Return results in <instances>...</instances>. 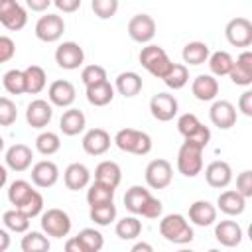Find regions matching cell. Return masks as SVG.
Masks as SVG:
<instances>
[{
	"instance_id": "obj_1",
	"label": "cell",
	"mask_w": 252,
	"mask_h": 252,
	"mask_svg": "<svg viewBox=\"0 0 252 252\" xmlns=\"http://www.w3.org/2000/svg\"><path fill=\"white\" fill-rule=\"evenodd\" d=\"M159 234L173 244H189L195 238L193 226L179 213H169L159 220Z\"/></svg>"
},
{
	"instance_id": "obj_2",
	"label": "cell",
	"mask_w": 252,
	"mask_h": 252,
	"mask_svg": "<svg viewBox=\"0 0 252 252\" xmlns=\"http://www.w3.org/2000/svg\"><path fill=\"white\" fill-rule=\"evenodd\" d=\"M116 148L120 152L126 154H134V156H146L152 152V138L148 132L136 130V128H122L114 134Z\"/></svg>"
},
{
	"instance_id": "obj_3",
	"label": "cell",
	"mask_w": 252,
	"mask_h": 252,
	"mask_svg": "<svg viewBox=\"0 0 252 252\" xmlns=\"http://www.w3.org/2000/svg\"><path fill=\"white\" fill-rule=\"evenodd\" d=\"M138 59H140V65H142L150 75H154L156 79H163V77L169 73L171 65H173V61L167 57L165 49L159 47V45H154V43L144 45V47L140 49Z\"/></svg>"
},
{
	"instance_id": "obj_4",
	"label": "cell",
	"mask_w": 252,
	"mask_h": 252,
	"mask_svg": "<svg viewBox=\"0 0 252 252\" xmlns=\"http://www.w3.org/2000/svg\"><path fill=\"white\" fill-rule=\"evenodd\" d=\"M201 169H203V148L185 140L177 152V171L183 177H197Z\"/></svg>"
},
{
	"instance_id": "obj_5",
	"label": "cell",
	"mask_w": 252,
	"mask_h": 252,
	"mask_svg": "<svg viewBox=\"0 0 252 252\" xmlns=\"http://www.w3.org/2000/svg\"><path fill=\"white\" fill-rule=\"evenodd\" d=\"M39 224H41V232H43L45 236H53V238H63V236H67V234L71 232V226H73L71 217H69L63 209H57V207L43 211Z\"/></svg>"
},
{
	"instance_id": "obj_6",
	"label": "cell",
	"mask_w": 252,
	"mask_h": 252,
	"mask_svg": "<svg viewBox=\"0 0 252 252\" xmlns=\"http://www.w3.org/2000/svg\"><path fill=\"white\" fill-rule=\"evenodd\" d=\"M65 32V22L59 14H43L39 16V20L35 22V28H33V33L39 41L43 43H55L61 39Z\"/></svg>"
},
{
	"instance_id": "obj_7",
	"label": "cell",
	"mask_w": 252,
	"mask_h": 252,
	"mask_svg": "<svg viewBox=\"0 0 252 252\" xmlns=\"http://www.w3.org/2000/svg\"><path fill=\"white\" fill-rule=\"evenodd\" d=\"M144 179H146V183H148L150 189H165L171 183V179H173V167L163 158L152 159L146 165Z\"/></svg>"
},
{
	"instance_id": "obj_8",
	"label": "cell",
	"mask_w": 252,
	"mask_h": 252,
	"mask_svg": "<svg viewBox=\"0 0 252 252\" xmlns=\"http://www.w3.org/2000/svg\"><path fill=\"white\" fill-rule=\"evenodd\" d=\"M0 24L10 30L18 32L28 24V12L18 0H0Z\"/></svg>"
},
{
	"instance_id": "obj_9",
	"label": "cell",
	"mask_w": 252,
	"mask_h": 252,
	"mask_svg": "<svg viewBox=\"0 0 252 252\" xmlns=\"http://www.w3.org/2000/svg\"><path fill=\"white\" fill-rule=\"evenodd\" d=\"M224 37L234 47H248L252 43V22L248 18H232L224 26Z\"/></svg>"
},
{
	"instance_id": "obj_10",
	"label": "cell",
	"mask_w": 252,
	"mask_h": 252,
	"mask_svg": "<svg viewBox=\"0 0 252 252\" xmlns=\"http://www.w3.org/2000/svg\"><path fill=\"white\" fill-rule=\"evenodd\" d=\"M55 63L65 71H75L85 63V51L77 41H63L55 49Z\"/></svg>"
},
{
	"instance_id": "obj_11",
	"label": "cell",
	"mask_w": 252,
	"mask_h": 252,
	"mask_svg": "<svg viewBox=\"0 0 252 252\" xmlns=\"http://www.w3.org/2000/svg\"><path fill=\"white\" fill-rule=\"evenodd\" d=\"M128 35L136 43L148 45L156 35V22L150 14H136L128 22Z\"/></svg>"
},
{
	"instance_id": "obj_12",
	"label": "cell",
	"mask_w": 252,
	"mask_h": 252,
	"mask_svg": "<svg viewBox=\"0 0 252 252\" xmlns=\"http://www.w3.org/2000/svg\"><path fill=\"white\" fill-rule=\"evenodd\" d=\"M179 102L169 93H158L150 98V112L158 122H169L177 116Z\"/></svg>"
},
{
	"instance_id": "obj_13",
	"label": "cell",
	"mask_w": 252,
	"mask_h": 252,
	"mask_svg": "<svg viewBox=\"0 0 252 252\" xmlns=\"http://www.w3.org/2000/svg\"><path fill=\"white\" fill-rule=\"evenodd\" d=\"M77 98V91L75 85L67 79H57L49 85L47 89V102L51 106H59V108H71V104Z\"/></svg>"
},
{
	"instance_id": "obj_14",
	"label": "cell",
	"mask_w": 252,
	"mask_h": 252,
	"mask_svg": "<svg viewBox=\"0 0 252 252\" xmlns=\"http://www.w3.org/2000/svg\"><path fill=\"white\" fill-rule=\"evenodd\" d=\"M209 118L219 130H230L236 124V106L230 100H213L209 108Z\"/></svg>"
},
{
	"instance_id": "obj_15",
	"label": "cell",
	"mask_w": 252,
	"mask_h": 252,
	"mask_svg": "<svg viewBox=\"0 0 252 252\" xmlns=\"http://www.w3.org/2000/svg\"><path fill=\"white\" fill-rule=\"evenodd\" d=\"M51 118H53V106L45 98H33L26 106V122L35 130L45 128L51 122Z\"/></svg>"
},
{
	"instance_id": "obj_16",
	"label": "cell",
	"mask_w": 252,
	"mask_h": 252,
	"mask_svg": "<svg viewBox=\"0 0 252 252\" xmlns=\"http://www.w3.org/2000/svg\"><path fill=\"white\" fill-rule=\"evenodd\" d=\"M32 183L39 189H47V187H53L59 179V167L55 161L51 159H41V161H35L32 165Z\"/></svg>"
},
{
	"instance_id": "obj_17",
	"label": "cell",
	"mask_w": 252,
	"mask_h": 252,
	"mask_svg": "<svg viewBox=\"0 0 252 252\" xmlns=\"http://www.w3.org/2000/svg\"><path fill=\"white\" fill-rule=\"evenodd\" d=\"M4 161H6V167L12 169V171H26L32 167V161H33V152L30 146L26 144H14L6 150V156H4Z\"/></svg>"
},
{
	"instance_id": "obj_18",
	"label": "cell",
	"mask_w": 252,
	"mask_h": 252,
	"mask_svg": "<svg viewBox=\"0 0 252 252\" xmlns=\"http://www.w3.org/2000/svg\"><path fill=\"white\" fill-rule=\"evenodd\" d=\"M205 181L215 189H224L232 181V167L224 159H215L205 167Z\"/></svg>"
},
{
	"instance_id": "obj_19",
	"label": "cell",
	"mask_w": 252,
	"mask_h": 252,
	"mask_svg": "<svg viewBox=\"0 0 252 252\" xmlns=\"http://www.w3.org/2000/svg\"><path fill=\"white\" fill-rule=\"evenodd\" d=\"M110 134L104 128H91L83 136V150L89 156H102L110 148Z\"/></svg>"
},
{
	"instance_id": "obj_20",
	"label": "cell",
	"mask_w": 252,
	"mask_h": 252,
	"mask_svg": "<svg viewBox=\"0 0 252 252\" xmlns=\"http://www.w3.org/2000/svg\"><path fill=\"white\" fill-rule=\"evenodd\" d=\"M228 77L238 87H250L252 85V51L244 49L236 57V61L232 63V69H230Z\"/></svg>"
},
{
	"instance_id": "obj_21",
	"label": "cell",
	"mask_w": 252,
	"mask_h": 252,
	"mask_svg": "<svg viewBox=\"0 0 252 252\" xmlns=\"http://www.w3.org/2000/svg\"><path fill=\"white\" fill-rule=\"evenodd\" d=\"M63 183L67 189L71 191H79V189H85L91 185V171L85 163H79V161H73L65 167L63 171Z\"/></svg>"
},
{
	"instance_id": "obj_22",
	"label": "cell",
	"mask_w": 252,
	"mask_h": 252,
	"mask_svg": "<svg viewBox=\"0 0 252 252\" xmlns=\"http://www.w3.org/2000/svg\"><path fill=\"white\" fill-rule=\"evenodd\" d=\"M242 226L236 220H219L215 224V238L226 248H234L242 242Z\"/></svg>"
},
{
	"instance_id": "obj_23",
	"label": "cell",
	"mask_w": 252,
	"mask_h": 252,
	"mask_svg": "<svg viewBox=\"0 0 252 252\" xmlns=\"http://www.w3.org/2000/svg\"><path fill=\"white\" fill-rule=\"evenodd\" d=\"M189 220L195 226H211L217 222V207L205 199L193 201L189 205Z\"/></svg>"
},
{
	"instance_id": "obj_24",
	"label": "cell",
	"mask_w": 252,
	"mask_h": 252,
	"mask_svg": "<svg viewBox=\"0 0 252 252\" xmlns=\"http://www.w3.org/2000/svg\"><path fill=\"white\" fill-rule=\"evenodd\" d=\"M191 93L197 100L201 102H209V100H217L219 94V81L213 75H197L191 83Z\"/></svg>"
},
{
	"instance_id": "obj_25",
	"label": "cell",
	"mask_w": 252,
	"mask_h": 252,
	"mask_svg": "<svg viewBox=\"0 0 252 252\" xmlns=\"http://www.w3.org/2000/svg\"><path fill=\"white\" fill-rule=\"evenodd\" d=\"M85 126H87V116H85V112L83 110H79V108H67L63 114H61V118H59V130L65 134V136H77V134H81L83 130H85Z\"/></svg>"
},
{
	"instance_id": "obj_26",
	"label": "cell",
	"mask_w": 252,
	"mask_h": 252,
	"mask_svg": "<svg viewBox=\"0 0 252 252\" xmlns=\"http://www.w3.org/2000/svg\"><path fill=\"white\" fill-rule=\"evenodd\" d=\"M217 209H219L220 213L228 215V217H238V215H242L244 209H246V199H244L240 193H236L234 189H226V191H222V193L219 195V199H217Z\"/></svg>"
},
{
	"instance_id": "obj_27",
	"label": "cell",
	"mask_w": 252,
	"mask_h": 252,
	"mask_svg": "<svg viewBox=\"0 0 252 252\" xmlns=\"http://www.w3.org/2000/svg\"><path fill=\"white\" fill-rule=\"evenodd\" d=\"M114 91L118 93V94H122V96H126V98H132V96H136L140 91H142V87H144V81H142V77L136 73V71H122L118 77H116V81H114Z\"/></svg>"
},
{
	"instance_id": "obj_28",
	"label": "cell",
	"mask_w": 252,
	"mask_h": 252,
	"mask_svg": "<svg viewBox=\"0 0 252 252\" xmlns=\"http://www.w3.org/2000/svg\"><path fill=\"white\" fill-rule=\"evenodd\" d=\"M94 181L104 183V185L116 189L120 185V181H122V169H120V165L116 161H110V159L100 161L94 167Z\"/></svg>"
},
{
	"instance_id": "obj_29",
	"label": "cell",
	"mask_w": 252,
	"mask_h": 252,
	"mask_svg": "<svg viewBox=\"0 0 252 252\" xmlns=\"http://www.w3.org/2000/svg\"><path fill=\"white\" fill-rule=\"evenodd\" d=\"M211 55V49L205 41H189L183 45V51H181V57H183V65H203L207 63Z\"/></svg>"
},
{
	"instance_id": "obj_30",
	"label": "cell",
	"mask_w": 252,
	"mask_h": 252,
	"mask_svg": "<svg viewBox=\"0 0 252 252\" xmlns=\"http://www.w3.org/2000/svg\"><path fill=\"white\" fill-rule=\"evenodd\" d=\"M24 81L28 94H39L47 85V73L39 65H28L24 69Z\"/></svg>"
},
{
	"instance_id": "obj_31",
	"label": "cell",
	"mask_w": 252,
	"mask_h": 252,
	"mask_svg": "<svg viewBox=\"0 0 252 252\" xmlns=\"http://www.w3.org/2000/svg\"><path fill=\"white\" fill-rule=\"evenodd\" d=\"M114 87L110 85V81H104V83H98V85H93V87H87L85 94H87V100L89 104L93 106H106L112 102L114 98Z\"/></svg>"
},
{
	"instance_id": "obj_32",
	"label": "cell",
	"mask_w": 252,
	"mask_h": 252,
	"mask_svg": "<svg viewBox=\"0 0 252 252\" xmlns=\"http://www.w3.org/2000/svg\"><path fill=\"white\" fill-rule=\"evenodd\" d=\"M114 187H108L104 183H91L87 189V203L89 207H98V205H106V203H114Z\"/></svg>"
},
{
	"instance_id": "obj_33",
	"label": "cell",
	"mask_w": 252,
	"mask_h": 252,
	"mask_svg": "<svg viewBox=\"0 0 252 252\" xmlns=\"http://www.w3.org/2000/svg\"><path fill=\"white\" fill-rule=\"evenodd\" d=\"M152 197V193H150V189H146V187H142V185H132L126 193H124V207H126V211H130L134 217L140 213V209L144 207V203L148 201Z\"/></svg>"
},
{
	"instance_id": "obj_34",
	"label": "cell",
	"mask_w": 252,
	"mask_h": 252,
	"mask_svg": "<svg viewBox=\"0 0 252 252\" xmlns=\"http://www.w3.org/2000/svg\"><path fill=\"white\" fill-rule=\"evenodd\" d=\"M207 63H209V69H211L213 77H226L230 73V69H232L234 59H232V55L228 51H220L219 49V51L209 55Z\"/></svg>"
},
{
	"instance_id": "obj_35",
	"label": "cell",
	"mask_w": 252,
	"mask_h": 252,
	"mask_svg": "<svg viewBox=\"0 0 252 252\" xmlns=\"http://www.w3.org/2000/svg\"><path fill=\"white\" fill-rule=\"evenodd\" d=\"M33 191H35V189L32 187L30 181H26V179H16V181H12L10 187H8V201L14 205V209H20V207L32 197Z\"/></svg>"
},
{
	"instance_id": "obj_36",
	"label": "cell",
	"mask_w": 252,
	"mask_h": 252,
	"mask_svg": "<svg viewBox=\"0 0 252 252\" xmlns=\"http://www.w3.org/2000/svg\"><path fill=\"white\" fill-rule=\"evenodd\" d=\"M22 252H49V238L39 230H28L20 242Z\"/></svg>"
},
{
	"instance_id": "obj_37",
	"label": "cell",
	"mask_w": 252,
	"mask_h": 252,
	"mask_svg": "<svg viewBox=\"0 0 252 252\" xmlns=\"http://www.w3.org/2000/svg\"><path fill=\"white\" fill-rule=\"evenodd\" d=\"M114 232H116V236L122 238V240H134V238H138L140 232H142V220H138V217H134V215L124 217V219H120V220L116 222Z\"/></svg>"
},
{
	"instance_id": "obj_38",
	"label": "cell",
	"mask_w": 252,
	"mask_h": 252,
	"mask_svg": "<svg viewBox=\"0 0 252 252\" xmlns=\"http://www.w3.org/2000/svg\"><path fill=\"white\" fill-rule=\"evenodd\" d=\"M165 83V87H169L171 91H179L189 83V69L183 63H173L169 73L161 79Z\"/></svg>"
},
{
	"instance_id": "obj_39",
	"label": "cell",
	"mask_w": 252,
	"mask_h": 252,
	"mask_svg": "<svg viewBox=\"0 0 252 252\" xmlns=\"http://www.w3.org/2000/svg\"><path fill=\"white\" fill-rule=\"evenodd\" d=\"M59 148H61L59 134H55L51 130H43L41 134H37V138H35V150L41 156H53V154L59 152Z\"/></svg>"
},
{
	"instance_id": "obj_40",
	"label": "cell",
	"mask_w": 252,
	"mask_h": 252,
	"mask_svg": "<svg viewBox=\"0 0 252 252\" xmlns=\"http://www.w3.org/2000/svg\"><path fill=\"white\" fill-rule=\"evenodd\" d=\"M2 222H4V226L8 228V230H12V232H18V234H26L28 230H30V219L22 213V211H18V209H10V211H6L4 215H2Z\"/></svg>"
},
{
	"instance_id": "obj_41",
	"label": "cell",
	"mask_w": 252,
	"mask_h": 252,
	"mask_svg": "<svg viewBox=\"0 0 252 252\" xmlns=\"http://www.w3.org/2000/svg\"><path fill=\"white\" fill-rule=\"evenodd\" d=\"M89 217L94 224L98 226H108L112 220H116V205L114 203H106V205H98V207H91L89 209Z\"/></svg>"
},
{
	"instance_id": "obj_42",
	"label": "cell",
	"mask_w": 252,
	"mask_h": 252,
	"mask_svg": "<svg viewBox=\"0 0 252 252\" xmlns=\"http://www.w3.org/2000/svg\"><path fill=\"white\" fill-rule=\"evenodd\" d=\"M2 85L6 93L10 94H24L26 93V81H24V71L20 69H10L2 77Z\"/></svg>"
},
{
	"instance_id": "obj_43",
	"label": "cell",
	"mask_w": 252,
	"mask_h": 252,
	"mask_svg": "<svg viewBox=\"0 0 252 252\" xmlns=\"http://www.w3.org/2000/svg\"><path fill=\"white\" fill-rule=\"evenodd\" d=\"M81 81L87 87H93V85H98V83H104L108 81L106 77V69L102 65H96V63H91V65H85L83 71H81Z\"/></svg>"
},
{
	"instance_id": "obj_44",
	"label": "cell",
	"mask_w": 252,
	"mask_h": 252,
	"mask_svg": "<svg viewBox=\"0 0 252 252\" xmlns=\"http://www.w3.org/2000/svg\"><path fill=\"white\" fill-rule=\"evenodd\" d=\"M77 238L85 244V248H87L89 252H100V250H102V246H104V236L100 234V230L91 228V226H89V228L79 230Z\"/></svg>"
},
{
	"instance_id": "obj_45",
	"label": "cell",
	"mask_w": 252,
	"mask_h": 252,
	"mask_svg": "<svg viewBox=\"0 0 252 252\" xmlns=\"http://www.w3.org/2000/svg\"><path fill=\"white\" fill-rule=\"evenodd\" d=\"M201 126H203L201 120H199L197 114H193V112H185V114H181V116L177 118V132H179L185 140L191 138Z\"/></svg>"
},
{
	"instance_id": "obj_46",
	"label": "cell",
	"mask_w": 252,
	"mask_h": 252,
	"mask_svg": "<svg viewBox=\"0 0 252 252\" xmlns=\"http://www.w3.org/2000/svg\"><path fill=\"white\" fill-rule=\"evenodd\" d=\"M18 211H22L30 220L33 219V217H37V215H41L43 213V195L35 189L33 193H32V197L18 209Z\"/></svg>"
},
{
	"instance_id": "obj_47",
	"label": "cell",
	"mask_w": 252,
	"mask_h": 252,
	"mask_svg": "<svg viewBox=\"0 0 252 252\" xmlns=\"http://www.w3.org/2000/svg\"><path fill=\"white\" fill-rule=\"evenodd\" d=\"M18 118L16 102L8 96H0V126H12Z\"/></svg>"
},
{
	"instance_id": "obj_48",
	"label": "cell",
	"mask_w": 252,
	"mask_h": 252,
	"mask_svg": "<svg viewBox=\"0 0 252 252\" xmlns=\"http://www.w3.org/2000/svg\"><path fill=\"white\" fill-rule=\"evenodd\" d=\"M91 8L94 12L96 18L100 20H108L116 14L118 10V0H93L91 2Z\"/></svg>"
},
{
	"instance_id": "obj_49",
	"label": "cell",
	"mask_w": 252,
	"mask_h": 252,
	"mask_svg": "<svg viewBox=\"0 0 252 252\" xmlns=\"http://www.w3.org/2000/svg\"><path fill=\"white\" fill-rule=\"evenodd\" d=\"M236 193H240L244 199H250L252 197V171L250 169H244L236 175Z\"/></svg>"
},
{
	"instance_id": "obj_50",
	"label": "cell",
	"mask_w": 252,
	"mask_h": 252,
	"mask_svg": "<svg viewBox=\"0 0 252 252\" xmlns=\"http://www.w3.org/2000/svg\"><path fill=\"white\" fill-rule=\"evenodd\" d=\"M161 213H163V205H161V201L156 199V197H150V199L144 203V207L140 209L138 215H142L144 219H159Z\"/></svg>"
},
{
	"instance_id": "obj_51",
	"label": "cell",
	"mask_w": 252,
	"mask_h": 252,
	"mask_svg": "<svg viewBox=\"0 0 252 252\" xmlns=\"http://www.w3.org/2000/svg\"><path fill=\"white\" fill-rule=\"evenodd\" d=\"M16 55V43L8 35H0V65L10 61Z\"/></svg>"
},
{
	"instance_id": "obj_52",
	"label": "cell",
	"mask_w": 252,
	"mask_h": 252,
	"mask_svg": "<svg viewBox=\"0 0 252 252\" xmlns=\"http://www.w3.org/2000/svg\"><path fill=\"white\" fill-rule=\"evenodd\" d=\"M238 110L244 114V116H252V91L246 89L240 98H238Z\"/></svg>"
},
{
	"instance_id": "obj_53",
	"label": "cell",
	"mask_w": 252,
	"mask_h": 252,
	"mask_svg": "<svg viewBox=\"0 0 252 252\" xmlns=\"http://www.w3.org/2000/svg\"><path fill=\"white\" fill-rule=\"evenodd\" d=\"M53 6L61 12H65V14H73L81 8V0H55Z\"/></svg>"
},
{
	"instance_id": "obj_54",
	"label": "cell",
	"mask_w": 252,
	"mask_h": 252,
	"mask_svg": "<svg viewBox=\"0 0 252 252\" xmlns=\"http://www.w3.org/2000/svg\"><path fill=\"white\" fill-rule=\"evenodd\" d=\"M65 252H89V250L85 248V244H83L77 236H71V238H67V242H65Z\"/></svg>"
},
{
	"instance_id": "obj_55",
	"label": "cell",
	"mask_w": 252,
	"mask_h": 252,
	"mask_svg": "<svg viewBox=\"0 0 252 252\" xmlns=\"http://www.w3.org/2000/svg\"><path fill=\"white\" fill-rule=\"evenodd\" d=\"M53 2L51 0H28L26 6L32 10V12H45Z\"/></svg>"
},
{
	"instance_id": "obj_56",
	"label": "cell",
	"mask_w": 252,
	"mask_h": 252,
	"mask_svg": "<svg viewBox=\"0 0 252 252\" xmlns=\"http://www.w3.org/2000/svg\"><path fill=\"white\" fill-rule=\"evenodd\" d=\"M10 232L6 228H0V252H6L10 248Z\"/></svg>"
},
{
	"instance_id": "obj_57",
	"label": "cell",
	"mask_w": 252,
	"mask_h": 252,
	"mask_svg": "<svg viewBox=\"0 0 252 252\" xmlns=\"http://www.w3.org/2000/svg\"><path fill=\"white\" fill-rule=\"evenodd\" d=\"M130 252H154V246H152L150 242L140 240V242H136V244L130 248Z\"/></svg>"
},
{
	"instance_id": "obj_58",
	"label": "cell",
	"mask_w": 252,
	"mask_h": 252,
	"mask_svg": "<svg viewBox=\"0 0 252 252\" xmlns=\"http://www.w3.org/2000/svg\"><path fill=\"white\" fill-rule=\"evenodd\" d=\"M6 181H8V167L0 163V189L6 185Z\"/></svg>"
},
{
	"instance_id": "obj_59",
	"label": "cell",
	"mask_w": 252,
	"mask_h": 252,
	"mask_svg": "<svg viewBox=\"0 0 252 252\" xmlns=\"http://www.w3.org/2000/svg\"><path fill=\"white\" fill-rule=\"evenodd\" d=\"M4 146H6V142H4V138H2V136H0V154H2V152H4Z\"/></svg>"
},
{
	"instance_id": "obj_60",
	"label": "cell",
	"mask_w": 252,
	"mask_h": 252,
	"mask_svg": "<svg viewBox=\"0 0 252 252\" xmlns=\"http://www.w3.org/2000/svg\"><path fill=\"white\" fill-rule=\"evenodd\" d=\"M177 252H195V250H191V248H181V250H177Z\"/></svg>"
},
{
	"instance_id": "obj_61",
	"label": "cell",
	"mask_w": 252,
	"mask_h": 252,
	"mask_svg": "<svg viewBox=\"0 0 252 252\" xmlns=\"http://www.w3.org/2000/svg\"><path fill=\"white\" fill-rule=\"evenodd\" d=\"M209 252H220V250H219V248H211Z\"/></svg>"
}]
</instances>
